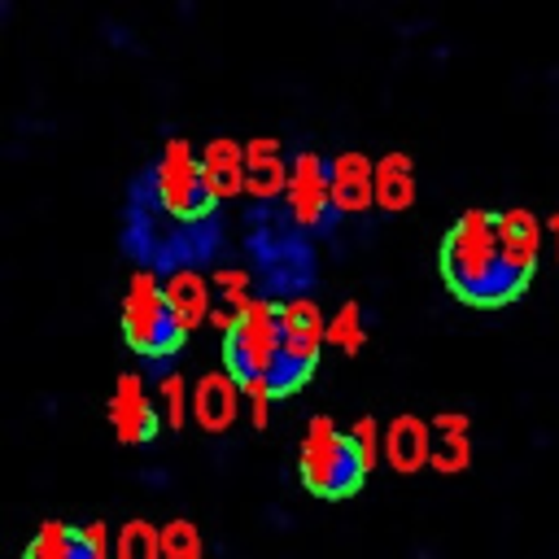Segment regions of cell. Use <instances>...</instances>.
I'll use <instances>...</instances> for the list:
<instances>
[{
	"mask_svg": "<svg viewBox=\"0 0 559 559\" xmlns=\"http://www.w3.org/2000/svg\"><path fill=\"white\" fill-rule=\"evenodd\" d=\"M441 280L459 301L476 310L511 306L524 293V284L502 262L498 218L489 210H463L450 223V231L441 236Z\"/></svg>",
	"mask_w": 559,
	"mask_h": 559,
	"instance_id": "cell-1",
	"label": "cell"
},
{
	"mask_svg": "<svg viewBox=\"0 0 559 559\" xmlns=\"http://www.w3.org/2000/svg\"><path fill=\"white\" fill-rule=\"evenodd\" d=\"M297 476L314 498L336 502V498H354L371 476V467L362 463L354 437L341 432L332 415H314L297 445Z\"/></svg>",
	"mask_w": 559,
	"mask_h": 559,
	"instance_id": "cell-2",
	"label": "cell"
},
{
	"mask_svg": "<svg viewBox=\"0 0 559 559\" xmlns=\"http://www.w3.org/2000/svg\"><path fill=\"white\" fill-rule=\"evenodd\" d=\"M122 336L135 354L144 358H170L188 332L179 328L175 310H170V297H166V280H157L148 266L135 271L127 280V293H122Z\"/></svg>",
	"mask_w": 559,
	"mask_h": 559,
	"instance_id": "cell-3",
	"label": "cell"
},
{
	"mask_svg": "<svg viewBox=\"0 0 559 559\" xmlns=\"http://www.w3.org/2000/svg\"><path fill=\"white\" fill-rule=\"evenodd\" d=\"M280 336H284V345H280L271 389H275V397H288L319 367V349L328 345V314L319 310L314 297H288V301H280Z\"/></svg>",
	"mask_w": 559,
	"mask_h": 559,
	"instance_id": "cell-4",
	"label": "cell"
},
{
	"mask_svg": "<svg viewBox=\"0 0 559 559\" xmlns=\"http://www.w3.org/2000/svg\"><path fill=\"white\" fill-rule=\"evenodd\" d=\"M153 197L170 218H183V223H197L218 205V197L205 179V162L192 148V140L175 135L162 144V157L153 166Z\"/></svg>",
	"mask_w": 559,
	"mask_h": 559,
	"instance_id": "cell-5",
	"label": "cell"
},
{
	"mask_svg": "<svg viewBox=\"0 0 559 559\" xmlns=\"http://www.w3.org/2000/svg\"><path fill=\"white\" fill-rule=\"evenodd\" d=\"M280 306L266 301V297H253L231 332L223 336V367L236 376V380H271L275 376V362H280Z\"/></svg>",
	"mask_w": 559,
	"mask_h": 559,
	"instance_id": "cell-6",
	"label": "cell"
},
{
	"mask_svg": "<svg viewBox=\"0 0 559 559\" xmlns=\"http://www.w3.org/2000/svg\"><path fill=\"white\" fill-rule=\"evenodd\" d=\"M284 201H288L293 223L306 227V231H328L341 218L336 205H332V183H328V157L323 153H314V148L293 153V175H288Z\"/></svg>",
	"mask_w": 559,
	"mask_h": 559,
	"instance_id": "cell-7",
	"label": "cell"
},
{
	"mask_svg": "<svg viewBox=\"0 0 559 559\" xmlns=\"http://www.w3.org/2000/svg\"><path fill=\"white\" fill-rule=\"evenodd\" d=\"M105 415H109V428H114V437L122 445H148L157 437V428H166L157 397L144 389V380L135 371H122L114 380V393H109Z\"/></svg>",
	"mask_w": 559,
	"mask_h": 559,
	"instance_id": "cell-8",
	"label": "cell"
},
{
	"mask_svg": "<svg viewBox=\"0 0 559 559\" xmlns=\"http://www.w3.org/2000/svg\"><path fill=\"white\" fill-rule=\"evenodd\" d=\"M498 245H502V262L507 271L528 288V280L537 275V262H542V249H546V223L524 210V205H511V210H498Z\"/></svg>",
	"mask_w": 559,
	"mask_h": 559,
	"instance_id": "cell-9",
	"label": "cell"
},
{
	"mask_svg": "<svg viewBox=\"0 0 559 559\" xmlns=\"http://www.w3.org/2000/svg\"><path fill=\"white\" fill-rule=\"evenodd\" d=\"M328 183L336 214H367L376 205V157L358 148H341L328 157Z\"/></svg>",
	"mask_w": 559,
	"mask_h": 559,
	"instance_id": "cell-10",
	"label": "cell"
},
{
	"mask_svg": "<svg viewBox=\"0 0 559 559\" xmlns=\"http://www.w3.org/2000/svg\"><path fill=\"white\" fill-rule=\"evenodd\" d=\"M240 380L223 367V371H205L197 384H192V419L201 432H227L236 419H240Z\"/></svg>",
	"mask_w": 559,
	"mask_h": 559,
	"instance_id": "cell-11",
	"label": "cell"
},
{
	"mask_svg": "<svg viewBox=\"0 0 559 559\" xmlns=\"http://www.w3.org/2000/svg\"><path fill=\"white\" fill-rule=\"evenodd\" d=\"M432 419H419V415H393L389 428H384V463L397 472V476H415L432 463Z\"/></svg>",
	"mask_w": 559,
	"mask_h": 559,
	"instance_id": "cell-12",
	"label": "cell"
},
{
	"mask_svg": "<svg viewBox=\"0 0 559 559\" xmlns=\"http://www.w3.org/2000/svg\"><path fill=\"white\" fill-rule=\"evenodd\" d=\"M293 157H284V144L275 135H253L245 140V192L253 201H271L288 188Z\"/></svg>",
	"mask_w": 559,
	"mask_h": 559,
	"instance_id": "cell-13",
	"label": "cell"
},
{
	"mask_svg": "<svg viewBox=\"0 0 559 559\" xmlns=\"http://www.w3.org/2000/svg\"><path fill=\"white\" fill-rule=\"evenodd\" d=\"M419 197V179H415V157L402 148H389L384 157H376V205L384 214H406Z\"/></svg>",
	"mask_w": 559,
	"mask_h": 559,
	"instance_id": "cell-14",
	"label": "cell"
},
{
	"mask_svg": "<svg viewBox=\"0 0 559 559\" xmlns=\"http://www.w3.org/2000/svg\"><path fill=\"white\" fill-rule=\"evenodd\" d=\"M201 162H205V179L214 188L218 201H231L245 192V144L231 140V135H214L205 148H201Z\"/></svg>",
	"mask_w": 559,
	"mask_h": 559,
	"instance_id": "cell-15",
	"label": "cell"
},
{
	"mask_svg": "<svg viewBox=\"0 0 559 559\" xmlns=\"http://www.w3.org/2000/svg\"><path fill=\"white\" fill-rule=\"evenodd\" d=\"M166 297H170V310H175L183 332H197L214 310L210 306V284L197 271H170L166 275Z\"/></svg>",
	"mask_w": 559,
	"mask_h": 559,
	"instance_id": "cell-16",
	"label": "cell"
},
{
	"mask_svg": "<svg viewBox=\"0 0 559 559\" xmlns=\"http://www.w3.org/2000/svg\"><path fill=\"white\" fill-rule=\"evenodd\" d=\"M22 559H96V555L87 550V542H83V528H79V524L44 520V524L31 533V542H26Z\"/></svg>",
	"mask_w": 559,
	"mask_h": 559,
	"instance_id": "cell-17",
	"label": "cell"
},
{
	"mask_svg": "<svg viewBox=\"0 0 559 559\" xmlns=\"http://www.w3.org/2000/svg\"><path fill=\"white\" fill-rule=\"evenodd\" d=\"M153 397H157V406H162V424H166L170 432H179V428L192 419V389H188V380H183L179 371H162Z\"/></svg>",
	"mask_w": 559,
	"mask_h": 559,
	"instance_id": "cell-18",
	"label": "cell"
},
{
	"mask_svg": "<svg viewBox=\"0 0 559 559\" xmlns=\"http://www.w3.org/2000/svg\"><path fill=\"white\" fill-rule=\"evenodd\" d=\"M114 559H162V524L127 520L114 533Z\"/></svg>",
	"mask_w": 559,
	"mask_h": 559,
	"instance_id": "cell-19",
	"label": "cell"
},
{
	"mask_svg": "<svg viewBox=\"0 0 559 559\" xmlns=\"http://www.w3.org/2000/svg\"><path fill=\"white\" fill-rule=\"evenodd\" d=\"M328 345L341 354H358L367 345V323L358 301H341L336 314H328Z\"/></svg>",
	"mask_w": 559,
	"mask_h": 559,
	"instance_id": "cell-20",
	"label": "cell"
},
{
	"mask_svg": "<svg viewBox=\"0 0 559 559\" xmlns=\"http://www.w3.org/2000/svg\"><path fill=\"white\" fill-rule=\"evenodd\" d=\"M162 559H205L201 528L188 515H175L162 524Z\"/></svg>",
	"mask_w": 559,
	"mask_h": 559,
	"instance_id": "cell-21",
	"label": "cell"
},
{
	"mask_svg": "<svg viewBox=\"0 0 559 559\" xmlns=\"http://www.w3.org/2000/svg\"><path fill=\"white\" fill-rule=\"evenodd\" d=\"M432 472L441 476H459L472 467V432H437L432 441Z\"/></svg>",
	"mask_w": 559,
	"mask_h": 559,
	"instance_id": "cell-22",
	"label": "cell"
},
{
	"mask_svg": "<svg viewBox=\"0 0 559 559\" xmlns=\"http://www.w3.org/2000/svg\"><path fill=\"white\" fill-rule=\"evenodd\" d=\"M349 437H354V445H358L362 463L376 472V463H380V454H384V432H380V419H376V415H358V419L349 424Z\"/></svg>",
	"mask_w": 559,
	"mask_h": 559,
	"instance_id": "cell-23",
	"label": "cell"
},
{
	"mask_svg": "<svg viewBox=\"0 0 559 559\" xmlns=\"http://www.w3.org/2000/svg\"><path fill=\"white\" fill-rule=\"evenodd\" d=\"M210 284L223 293V306H231L236 314L253 301V297H249V275H245V271H236V266H218V271L210 275Z\"/></svg>",
	"mask_w": 559,
	"mask_h": 559,
	"instance_id": "cell-24",
	"label": "cell"
},
{
	"mask_svg": "<svg viewBox=\"0 0 559 559\" xmlns=\"http://www.w3.org/2000/svg\"><path fill=\"white\" fill-rule=\"evenodd\" d=\"M240 393H245V411H249V424L262 432L271 424V402H275V389L271 380H240Z\"/></svg>",
	"mask_w": 559,
	"mask_h": 559,
	"instance_id": "cell-25",
	"label": "cell"
},
{
	"mask_svg": "<svg viewBox=\"0 0 559 559\" xmlns=\"http://www.w3.org/2000/svg\"><path fill=\"white\" fill-rule=\"evenodd\" d=\"M432 432H472V419L463 411H437L432 415Z\"/></svg>",
	"mask_w": 559,
	"mask_h": 559,
	"instance_id": "cell-26",
	"label": "cell"
},
{
	"mask_svg": "<svg viewBox=\"0 0 559 559\" xmlns=\"http://www.w3.org/2000/svg\"><path fill=\"white\" fill-rule=\"evenodd\" d=\"M546 245H550V253H555V262H559V210L546 218Z\"/></svg>",
	"mask_w": 559,
	"mask_h": 559,
	"instance_id": "cell-27",
	"label": "cell"
}]
</instances>
